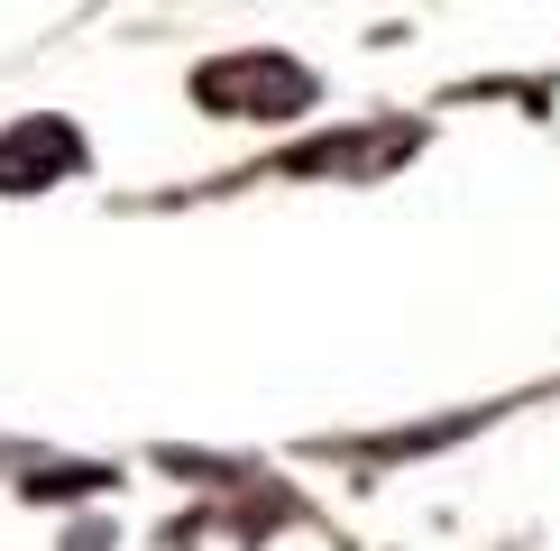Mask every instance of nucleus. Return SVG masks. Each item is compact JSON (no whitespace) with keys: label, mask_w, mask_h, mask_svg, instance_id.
I'll list each match as a JSON object with an SVG mask.
<instances>
[{"label":"nucleus","mask_w":560,"mask_h":551,"mask_svg":"<svg viewBox=\"0 0 560 551\" xmlns=\"http://www.w3.org/2000/svg\"><path fill=\"white\" fill-rule=\"evenodd\" d=\"M423 148V120H377V129H331L285 148V175H386Z\"/></svg>","instance_id":"obj_2"},{"label":"nucleus","mask_w":560,"mask_h":551,"mask_svg":"<svg viewBox=\"0 0 560 551\" xmlns=\"http://www.w3.org/2000/svg\"><path fill=\"white\" fill-rule=\"evenodd\" d=\"M459 432H469V413H459V423H413V432H368V442H349V450H368V459H405V450L459 442Z\"/></svg>","instance_id":"obj_4"},{"label":"nucleus","mask_w":560,"mask_h":551,"mask_svg":"<svg viewBox=\"0 0 560 551\" xmlns=\"http://www.w3.org/2000/svg\"><path fill=\"white\" fill-rule=\"evenodd\" d=\"M313 65L276 56V46H240V56H212L194 65V102L221 110V120H294V110H313Z\"/></svg>","instance_id":"obj_1"},{"label":"nucleus","mask_w":560,"mask_h":551,"mask_svg":"<svg viewBox=\"0 0 560 551\" xmlns=\"http://www.w3.org/2000/svg\"><path fill=\"white\" fill-rule=\"evenodd\" d=\"M83 166V129L56 120V110H37V120L0 129V194H46L56 175Z\"/></svg>","instance_id":"obj_3"}]
</instances>
